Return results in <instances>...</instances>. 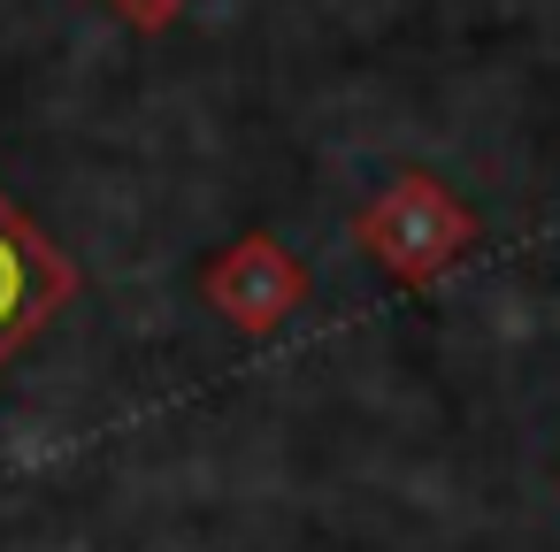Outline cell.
I'll return each mask as SVG.
<instances>
[{"mask_svg": "<svg viewBox=\"0 0 560 552\" xmlns=\"http://www.w3.org/2000/svg\"><path fill=\"white\" fill-rule=\"evenodd\" d=\"M108 9H116L131 32H170V24L192 9V0H108Z\"/></svg>", "mask_w": 560, "mask_h": 552, "instance_id": "obj_4", "label": "cell"}, {"mask_svg": "<svg viewBox=\"0 0 560 552\" xmlns=\"http://www.w3.org/2000/svg\"><path fill=\"white\" fill-rule=\"evenodd\" d=\"M78 300V261L0 192V368Z\"/></svg>", "mask_w": 560, "mask_h": 552, "instance_id": "obj_2", "label": "cell"}, {"mask_svg": "<svg viewBox=\"0 0 560 552\" xmlns=\"http://www.w3.org/2000/svg\"><path fill=\"white\" fill-rule=\"evenodd\" d=\"M200 300H208L238 338H269V330H284V322L307 307V269L292 261L284 238L246 231V238H231V246L200 269Z\"/></svg>", "mask_w": 560, "mask_h": 552, "instance_id": "obj_3", "label": "cell"}, {"mask_svg": "<svg viewBox=\"0 0 560 552\" xmlns=\"http://www.w3.org/2000/svg\"><path fill=\"white\" fill-rule=\"evenodd\" d=\"M353 238H361V254H369L392 284L422 292V284H438V277L483 238V223H476V208H468L445 177L399 169V177L353 215Z\"/></svg>", "mask_w": 560, "mask_h": 552, "instance_id": "obj_1", "label": "cell"}]
</instances>
